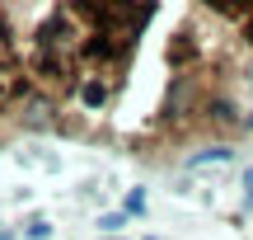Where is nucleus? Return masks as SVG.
<instances>
[{
	"instance_id": "obj_2",
	"label": "nucleus",
	"mask_w": 253,
	"mask_h": 240,
	"mask_svg": "<svg viewBox=\"0 0 253 240\" xmlns=\"http://www.w3.org/2000/svg\"><path fill=\"white\" fill-rule=\"evenodd\" d=\"M14 109H19V122H24V127H61L56 99H47V94H38V90H28Z\"/></svg>"
},
{
	"instance_id": "obj_8",
	"label": "nucleus",
	"mask_w": 253,
	"mask_h": 240,
	"mask_svg": "<svg viewBox=\"0 0 253 240\" xmlns=\"http://www.w3.org/2000/svg\"><path fill=\"white\" fill-rule=\"evenodd\" d=\"M0 240H14V236H9V231H0Z\"/></svg>"
},
{
	"instance_id": "obj_3",
	"label": "nucleus",
	"mask_w": 253,
	"mask_h": 240,
	"mask_svg": "<svg viewBox=\"0 0 253 240\" xmlns=\"http://www.w3.org/2000/svg\"><path fill=\"white\" fill-rule=\"evenodd\" d=\"M230 160V146H211V151H202V156H192V170H202V165H225Z\"/></svg>"
},
{
	"instance_id": "obj_7",
	"label": "nucleus",
	"mask_w": 253,
	"mask_h": 240,
	"mask_svg": "<svg viewBox=\"0 0 253 240\" xmlns=\"http://www.w3.org/2000/svg\"><path fill=\"white\" fill-rule=\"evenodd\" d=\"M244 207H253V170H244Z\"/></svg>"
},
{
	"instance_id": "obj_6",
	"label": "nucleus",
	"mask_w": 253,
	"mask_h": 240,
	"mask_svg": "<svg viewBox=\"0 0 253 240\" xmlns=\"http://www.w3.org/2000/svg\"><path fill=\"white\" fill-rule=\"evenodd\" d=\"M126 212H136V217L145 212V193H141V188H131V193H126Z\"/></svg>"
},
{
	"instance_id": "obj_4",
	"label": "nucleus",
	"mask_w": 253,
	"mask_h": 240,
	"mask_svg": "<svg viewBox=\"0 0 253 240\" xmlns=\"http://www.w3.org/2000/svg\"><path fill=\"white\" fill-rule=\"evenodd\" d=\"M24 236H28V240H52V222H42V217H38V222L24 226Z\"/></svg>"
},
{
	"instance_id": "obj_1",
	"label": "nucleus",
	"mask_w": 253,
	"mask_h": 240,
	"mask_svg": "<svg viewBox=\"0 0 253 240\" xmlns=\"http://www.w3.org/2000/svg\"><path fill=\"white\" fill-rule=\"evenodd\" d=\"M113 94H118V80H113V75L80 71V75H75V90H71V99L80 104L84 113H103V109L113 104Z\"/></svg>"
},
{
	"instance_id": "obj_5",
	"label": "nucleus",
	"mask_w": 253,
	"mask_h": 240,
	"mask_svg": "<svg viewBox=\"0 0 253 240\" xmlns=\"http://www.w3.org/2000/svg\"><path fill=\"white\" fill-rule=\"evenodd\" d=\"M122 222H126L122 212H103L99 217V231H108V240H113V231H122Z\"/></svg>"
}]
</instances>
